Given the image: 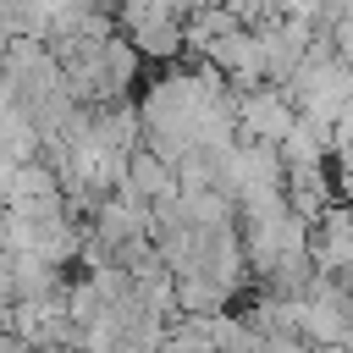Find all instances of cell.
Masks as SVG:
<instances>
[{"mask_svg": "<svg viewBox=\"0 0 353 353\" xmlns=\"http://www.w3.org/2000/svg\"><path fill=\"white\" fill-rule=\"evenodd\" d=\"M314 259H320L325 270H347V265H353V210H336V215L320 221Z\"/></svg>", "mask_w": 353, "mask_h": 353, "instance_id": "cell-1", "label": "cell"}, {"mask_svg": "<svg viewBox=\"0 0 353 353\" xmlns=\"http://www.w3.org/2000/svg\"><path fill=\"white\" fill-rule=\"evenodd\" d=\"M320 353H347V347H320Z\"/></svg>", "mask_w": 353, "mask_h": 353, "instance_id": "cell-2", "label": "cell"}]
</instances>
